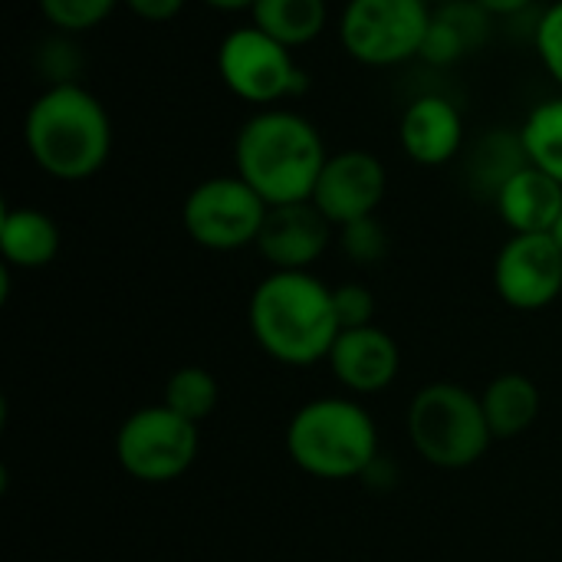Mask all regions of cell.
Segmentation results:
<instances>
[{"label": "cell", "mask_w": 562, "mask_h": 562, "mask_svg": "<svg viewBox=\"0 0 562 562\" xmlns=\"http://www.w3.org/2000/svg\"><path fill=\"white\" fill-rule=\"evenodd\" d=\"M217 402H221L217 379H214V372H207L201 366H181L165 382V402L161 405H168L171 412H178L181 418H188L194 425L211 418Z\"/></svg>", "instance_id": "22"}, {"label": "cell", "mask_w": 562, "mask_h": 562, "mask_svg": "<svg viewBox=\"0 0 562 562\" xmlns=\"http://www.w3.org/2000/svg\"><path fill=\"white\" fill-rule=\"evenodd\" d=\"M530 165L527 158V148H524V138L520 132H491L484 135L477 145H474V155H471V178L481 191L494 194L524 168Z\"/></svg>", "instance_id": "20"}, {"label": "cell", "mask_w": 562, "mask_h": 562, "mask_svg": "<svg viewBox=\"0 0 562 562\" xmlns=\"http://www.w3.org/2000/svg\"><path fill=\"white\" fill-rule=\"evenodd\" d=\"M204 3L214 10H250L257 0H204Z\"/></svg>", "instance_id": "29"}, {"label": "cell", "mask_w": 562, "mask_h": 562, "mask_svg": "<svg viewBox=\"0 0 562 562\" xmlns=\"http://www.w3.org/2000/svg\"><path fill=\"white\" fill-rule=\"evenodd\" d=\"M198 425L168 405H145L132 412L115 435L119 468L142 484L178 481L198 461Z\"/></svg>", "instance_id": "7"}, {"label": "cell", "mask_w": 562, "mask_h": 562, "mask_svg": "<svg viewBox=\"0 0 562 562\" xmlns=\"http://www.w3.org/2000/svg\"><path fill=\"white\" fill-rule=\"evenodd\" d=\"M23 142L49 178L86 181L109 161L112 119L86 86L53 82L26 109Z\"/></svg>", "instance_id": "3"}, {"label": "cell", "mask_w": 562, "mask_h": 562, "mask_svg": "<svg viewBox=\"0 0 562 562\" xmlns=\"http://www.w3.org/2000/svg\"><path fill=\"white\" fill-rule=\"evenodd\" d=\"M333 306H336V319L339 329H362L372 326L375 316V296L369 286L362 283H342L333 290Z\"/></svg>", "instance_id": "25"}, {"label": "cell", "mask_w": 562, "mask_h": 562, "mask_svg": "<svg viewBox=\"0 0 562 562\" xmlns=\"http://www.w3.org/2000/svg\"><path fill=\"white\" fill-rule=\"evenodd\" d=\"M329 240L333 224L326 214L313 201H300L270 207L254 247L273 270H310L326 254Z\"/></svg>", "instance_id": "12"}, {"label": "cell", "mask_w": 562, "mask_h": 562, "mask_svg": "<svg viewBox=\"0 0 562 562\" xmlns=\"http://www.w3.org/2000/svg\"><path fill=\"white\" fill-rule=\"evenodd\" d=\"M267 211L270 204L240 175H217L191 188L181 221L198 247L227 254L257 244Z\"/></svg>", "instance_id": "8"}, {"label": "cell", "mask_w": 562, "mask_h": 562, "mask_svg": "<svg viewBox=\"0 0 562 562\" xmlns=\"http://www.w3.org/2000/svg\"><path fill=\"white\" fill-rule=\"evenodd\" d=\"M0 254L7 267L40 270L59 254V227L36 207H3L0 217Z\"/></svg>", "instance_id": "17"}, {"label": "cell", "mask_w": 562, "mask_h": 562, "mask_svg": "<svg viewBox=\"0 0 562 562\" xmlns=\"http://www.w3.org/2000/svg\"><path fill=\"white\" fill-rule=\"evenodd\" d=\"M286 451L300 471L319 481H352L372 471L379 431L352 398H313L286 425Z\"/></svg>", "instance_id": "4"}, {"label": "cell", "mask_w": 562, "mask_h": 562, "mask_svg": "<svg viewBox=\"0 0 562 562\" xmlns=\"http://www.w3.org/2000/svg\"><path fill=\"white\" fill-rule=\"evenodd\" d=\"M385 165L366 148H346L326 158L313 191V204L333 227L372 217L385 198Z\"/></svg>", "instance_id": "11"}, {"label": "cell", "mask_w": 562, "mask_h": 562, "mask_svg": "<svg viewBox=\"0 0 562 562\" xmlns=\"http://www.w3.org/2000/svg\"><path fill=\"white\" fill-rule=\"evenodd\" d=\"M494 286L514 310L537 313L562 293V250L553 234H514L494 260Z\"/></svg>", "instance_id": "10"}, {"label": "cell", "mask_w": 562, "mask_h": 562, "mask_svg": "<svg viewBox=\"0 0 562 562\" xmlns=\"http://www.w3.org/2000/svg\"><path fill=\"white\" fill-rule=\"evenodd\" d=\"M254 26L283 43L286 49L313 43L326 23H329V7L326 0H257L250 7Z\"/></svg>", "instance_id": "19"}, {"label": "cell", "mask_w": 562, "mask_h": 562, "mask_svg": "<svg viewBox=\"0 0 562 562\" xmlns=\"http://www.w3.org/2000/svg\"><path fill=\"white\" fill-rule=\"evenodd\" d=\"M247 323L257 346L293 369L329 359L339 339L333 290L310 270H273L257 283L247 306Z\"/></svg>", "instance_id": "1"}, {"label": "cell", "mask_w": 562, "mask_h": 562, "mask_svg": "<svg viewBox=\"0 0 562 562\" xmlns=\"http://www.w3.org/2000/svg\"><path fill=\"white\" fill-rule=\"evenodd\" d=\"M326 158L319 128L290 109L257 112L234 138L237 175L270 207L313 201Z\"/></svg>", "instance_id": "2"}, {"label": "cell", "mask_w": 562, "mask_h": 562, "mask_svg": "<svg viewBox=\"0 0 562 562\" xmlns=\"http://www.w3.org/2000/svg\"><path fill=\"white\" fill-rule=\"evenodd\" d=\"M520 138L530 165L543 168L562 184V95L543 99L540 105L530 109Z\"/></svg>", "instance_id": "21"}, {"label": "cell", "mask_w": 562, "mask_h": 562, "mask_svg": "<svg viewBox=\"0 0 562 562\" xmlns=\"http://www.w3.org/2000/svg\"><path fill=\"white\" fill-rule=\"evenodd\" d=\"M398 142L402 151L422 168L448 165L461 151L464 119L448 95H418L402 112Z\"/></svg>", "instance_id": "14"}, {"label": "cell", "mask_w": 562, "mask_h": 562, "mask_svg": "<svg viewBox=\"0 0 562 562\" xmlns=\"http://www.w3.org/2000/svg\"><path fill=\"white\" fill-rule=\"evenodd\" d=\"M428 3H448V0H428Z\"/></svg>", "instance_id": "31"}, {"label": "cell", "mask_w": 562, "mask_h": 562, "mask_svg": "<svg viewBox=\"0 0 562 562\" xmlns=\"http://www.w3.org/2000/svg\"><path fill=\"white\" fill-rule=\"evenodd\" d=\"M326 362L339 385L359 395H375L395 382L402 369V352L398 342L372 323L362 329H342Z\"/></svg>", "instance_id": "13"}, {"label": "cell", "mask_w": 562, "mask_h": 562, "mask_svg": "<svg viewBox=\"0 0 562 562\" xmlns=\"http://www.w3.org/2000/svg\"><path fill=\"white\" fill-rule=\"evenodd\" d=\"M428 26V0H349L339 20V40L356 63L382 69L422 56Z\"/></svg>", "instance_id": "6"}, {"label": "cell", "mask_w": 562, "mask_h": 562, "mask_svg": "<svg viewBox=\"0 0 562 562\" xmlns=\"http://www.w3.org/2000/svg\"><path fill=\"white\" fill-rule=\"evenodd\" d=\"M481 402H484V415L494 431V441L497 438L510 441V438H520L524 431H530L540 415V405H543L537 382L527 379L524 372H504V375L491 379Z\"/></svg>", "instance_id": "18"}, {"label": "cell", "mask_w": 562, "mask_h": 562, "mask_svg": "<svg viewBox=\"0 0 562 562\" xmlns=\"http://www.w3.org/2000/svg\"><path fill=\"white\" fill-rule=\"evenodd\" d=\"M494 201L514 234H550L562 214V184L543 168L524 165Z\"/></svg>", "instance_id": "15"}, {"label": "cell", "mask_w": 562, "mask_h": 562, "mask_svg": "<svg viewBox=\"0 0 562 562\" xmlns=\"http://www.w3.org/2000/svg\"><path fill=\"white\" fill-rule=\"evenodd\" d=\"M217 72L237 99L254 105H273L286 95L303 92L306 86V76L296 66L293 53L254 23L237 26L221 40Z\"/></svg>", "instance_id": "9"}, {"label": "cell", "mask_w": 562, "mask_h": 562, "mask_svg": "<svg viewBox=\"0 0 562 562\" xmlns=\"http://www.w3.org/2000/svg\"><path fill=\"white\" fill-rule=\"evenodd\" d=\"M533 43H537V56L540 63L547 66V72L562 86V0L550 3L537 23V33H533Z\"/></svg>", "instance_id": "26"}, {"label": "cell", "mask_w": 562, "mask_h": 562, "mask_svg": "<svg viewBox=\"0 0 562 562\" xmlns=\"http://www.w3.org/2000/svg\"><path fill=\"white\" fill-rule=\"evenodd\" d=\"M40 13L59 33H86L99 26L122 0H36Z\"/></svg>", "instance_id": "23"}, {"label": "cell", "mask_w": 562, "mask_h": 562, "mask_svg": "<svg viewBox=\"0 0 562 562\" xmlns=\"http://www.w3.org/2000/svg\"><path fill=\"white\" fill-rule=\"evenodd\" d=\"M145 23H168L184 10V0H122Z\"/></svg>", "instance_id": "27"}, {"label": "cell", "mask_w": 562, "mask_h": 562, "mask_svg": "<svg viewBox=\"0 0 562 562\" xmlns=\"http://www.w3.org/2000/svg\"><path fill=\"white\" fill-rule=\"evenodd\" d=\"M339 244H342L346 257L352 263H362V267H372L389 254V234H385V227L379 224L375 214L339 227Z\"/></svg>", "instance_id": "24"}, {"label": "cell", "mask_w": 562, "mask_h": 562, "mask_svg": "<svg viewBox=\"0 0 562 562\" xmlns=\"http://www.w3.org/2000/svg\"><path fill=\"white\" fill-rule=\"evenodd\" d=\"M491 13L474 0H448L431 13V26L422 46V59L435 66H451L477 49L487 36Z\"/></svg>", "instance_id": "16"}, {"label": "cell", "mask_w": 562, "mask_h": 562, "mask_svg": "<svg viewBox=\"0 0 562 562\" xmlns=\"http://www.w3.org/2000/svg\"><path fill=\"white\" fill-rule=\"evenodd\" d=\"M405 425L412 448L441 471H464L477 464L494 441L481 395L458 382L425 385L412 398Z\"/></svg>", "instance_id": "5"}, {"label": "cell", "mask_w": 562, "mask_h": 562, "mask_svg": "<svg viewBox=\"0 0 562 562\" xmlns=\"http://www.w3.org/2000/svg\"><path fill=\"white\" fill-rule=\"evenodd\" d=\"M474 3H481L491 16H517V13H524L533 0H474Z\"/></svg>", "instance_id": "28"}, {"label": "cell", "mask_w": 562, "mask_h": 562, "mask_svg": "<svg viewBox=\"0 0 562 562\" xmlns=\"http://www.w3.org/2000/svg\"><path fill=\"white\" fill-rule=\"evenodd\" d=\"M550 234H553V240L560 244V250H562V214H560V221L553 224V231H550Z\"/></svg>", "instance_id": "30"}]
</instances>
